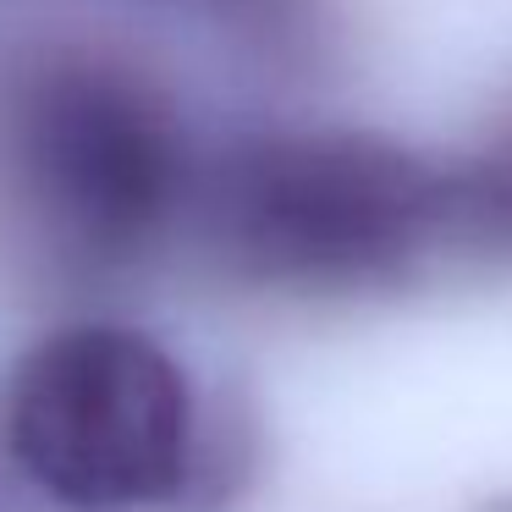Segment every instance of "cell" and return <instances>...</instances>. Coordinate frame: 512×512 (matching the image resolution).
I'll list each match as a JSON object with an SVG mask.
<instances>
[{"instance_id": "277c9868", "label": "cell", "mask_w": 512, "mask_h": 512, "mask_svg": "<svg viewBox=\"0 0 512 512\" xmlns=\"http://www.w3.org/2000/svg\"><path fill=\"white\" fill-rule=\"evenodd\" d=\"M441 210L446 243L512 265V116L463 166L441 171Z\"/></svg>"}, {"instance_id": "7a4b0ae2", "label": "cell", "mask_w": 512, "mask_h": 512, "mask_svg": "<svg viewBox=\"0 0 512 512\" xmlns=\"http://www.w3.org/2000/svg\"><path fill=\"white\" fill-rule=\"evenodd\" d=\"M188 210L232 281L353 298L446 243L441 171L375 133H270L193 177Z\"/></svg>"}, {"instance_id": "6da1fadb", "label": "cell", "mask_w": 512, "mask_h": 512, "mask_svg": "<svg viewBox=\"0 0 512 512\" xmlns=\"http://www.w3.org/2000/svg\"><path fill=\"white\" fill-rule=\"evenodd\" d=\"M188 193V138L144 67L45 45L0 72V210L56 276L133 270Z\"/></svg>"}, {"instance_id": "3957f363", "label": "cell", "mask_w": 512, "mask_h": 512, "mask_svg": "<svg viewBox=\"0 0 512 512\" xmlns=\"http://www.w3.org/2000/svg\"><path fill=\"white\" fill-rule=\"evenodd\" d=\"M0 441L61 512H149L188 485L193 386L133 325H67L6 375Z\"/></svg>"}]
</instances>
